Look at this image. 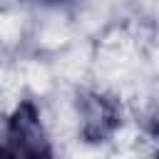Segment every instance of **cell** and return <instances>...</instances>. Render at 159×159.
<instances>
[{
    "label": "cell",
    "instance_id": "1",
    "mask_svg": "<svg viewBox=\"0 0 159 159\" xmlns=\"http://www.w3.org/2000/svg\"><path fill=\"white\" fill-rule=\"evenodd\" d=\"M5 152L10 159H55L52 142L40 119L35 102L25 99L15 107L5 129Z\"/></svg>",
    "mask_w": 159,
    "mask_h": 159
},
{
    "label": "cell",
    "instance_id": "2",
    "mask_svg": "<svg viewBox=\"0 0 159 159\" xmlns=\"http://www.w3.org/2000/svg\"><path fill=\"white\" fill-rule=\"evenodd\" d=\"M77 117H80V137L87 144L107 142L122 124V109L117 99L94 89H82L77 94Z\"/></svg>",
    "mask_w": 159,
    "mask_h": 159
},
{
    "label": "cell",
    "instance_id": "3",
    "mask_svg": "<svg viewBox=\"0 0 159 159\" xmlns=\"http://www.w3.org/2000/svg\"><path fill=\"white\" fill-rule=\"evenodd\" d=\"M0 159H10V157H7V152H5V147H2V144H0Z\"/></svg>",
    "mask_w": 159,
    "mask_h": 159
}]
</instances>
